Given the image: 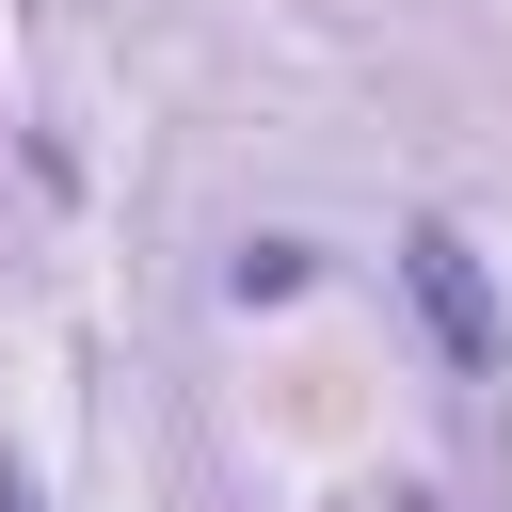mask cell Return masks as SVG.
<instances>
[{
	"instance_id": "6da1fadb",
	"label": "cell",
	"mask_w": 512,
	"mask_h": 512,
	"mask_svg": "<svg viewBox=\"0 0 512 512\" xmlns=\"http://www.w3.org/2000/svg\"><path fill=\"white\" fill-rule=\"evenodd\" d=\"M400 288H416V320L448 336V368H496V352H512V320H496V288H480V240H464V224H416V240H400Z\"/></svg>"
}]
</instances>
